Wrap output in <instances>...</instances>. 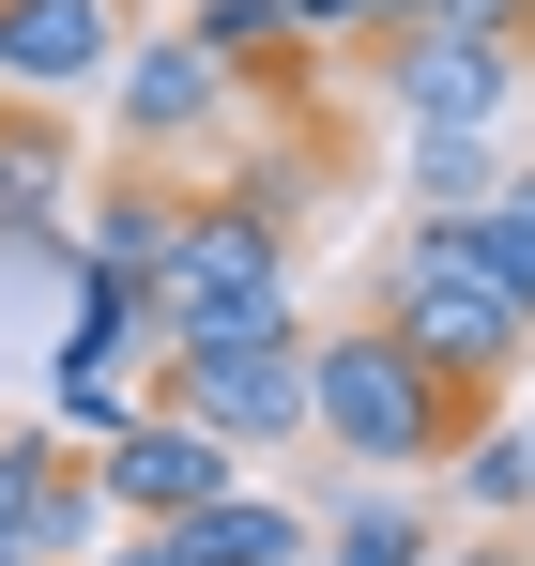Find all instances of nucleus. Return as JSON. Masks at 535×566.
<instances>
[{"label": "nucleus", "instance_id": "f257e3e1", "mask_svg": "<svg viewBox=\"0 0 535 566\" xmlns=\"http://www.w3.org/2000/svg\"><path fill=\"white\" fill-rule=\"evenodd\" d=\"M459 429H474V382H444L413 337H382V322L306 337V444H337L353 474H444Z\"/></svg>", "mask_w": 535, "mask_h": 566}, {"label": "nucleus", "instance_id": "f03ea898", "mask_svg": "<svg viewBox=\"0 0 535 566\" xmlns=\"http://www.w3.org/2000/svg\"><path fill=\"white\" fill-rule=\"evenodd\" d=\"M367 322H382V337H413V353H429L444 382H474V398H490L505 368H535L521 291H505L474 245H459V214H413V230L382 245V276H367Z\"/></svg>", "mask_w": 535, "mask_h": 566}, {"label": "nucleus", "instance_id": "7ed1b4c3", "mask_svg": "<svg viewBox=\"0 0 535 566\" xmlns=\"http://www.w3.org/2000/svg\"><path fill=\"white\" fill-rule=\"evenodd\" d=\"M154 337L169 353H214V337H306L291 322V230H275L245 185L183 199V245L154 276Z\"/></svg>", "mask_w": 535, "mask_h": 566}, {"label": "nucleus", "instance_id": "20e7f679", "mask_svg": "<svg viewBox=\"0 0 535 566\" xmlns=\"http://www.w3.org/2000/svg\"><path fill=\"white\" fill-rule=\"evenodd\" d=\"M367 93L398 107V123H474V138H505L535 93V31H474V15H398L382 46H367Z\"/></svg>", "mask_w": 535, "mask_h": 566}, {"label": "nucleus", "instance_id": "39448f33", "mask_svg": "<svg viewBox=\"0 0 535 566\" xmlns=\"http://www.w3.org/2000/svg\"><path fill=\"white\" fill-rule=\"evenodd\" d=\"M154 398L183 429H214L230 460L306 444V337H214V353H154Z\"/></svg>", "mask_w": 535, "mask_h": 566}, {"label": "nucleus", "instance_id": "423d86ee", "mask_svg": "<svg viewBox=\"0 0 535 566\" xmlns=\"http://www.w3.org/2000/svg\"><path fill=\"white\" fill-rule=\"evenodd\" d=\"M123 536L107 521V490H92V460L62 444V429H0V552H31V566H92Z\"/></svg>", "mask_w": 535, "mask_h": 566}, {"label": "nucleus", "instance_id": "0eeeda50", "mask_svg": "<svg viewBox=\"0 0 535 566\" xmlns=\"http://www.w3.org/2000/svg\"><path fill=\"white\" fill-rule=\"evenodd\" d=\"M230 474H245V460H230L214 429H183L169 398H154V413H123V429L92 444V490H107V521H123V536H154V521H183V505H214Z\"/></svg>", "mask_w": 535, "mask_h": 566}, {"label": "nucleus", "instance_id": "6e6552de", "mask_svg": "<svg viewBox=\"0 0 535 566\" xmlns=\"http://www.w3.org/2000/svg\"><path fill=\"white\" fill-rule=\"evenodd\" d=\"M107 77H123V154H138V169L199 154V138L230 123V93H245V77H230V62L199 46V31H138V46H123Z\"/></svg>", "mask_w": 535, "mask_h": 566}, {"label": "nucleus", "instance_id": "1a4fd4ad", "mask_svg": "<svg viewBox=\"0 0 535 566\" xmlns=\"http://www.w3.org/2000/svg\"><path fill=\"white\" fill-rule=\"evenodd\" d=\"M123 62V0H0V93L46 107V93H92Z\"/></svg>", "mask_w": 535, "mask_h": 566}, {"label": "nucleus", "instance_id": "9d476101", "mask_svg": "<svg viewBox=\"0 0 535 566\" xmlns=\"http://www.w3.org/2000/svg\"><path fill=\"white\" fill-rule=\"evenodd\" d=\"M169 245H183V185L169 169H123V185L77 214V276H107V291H154Z\"/></svg>", "mask_w": 535, "mask_h": 566}, {"label": "nucleus", "instance_id": "9b49d317", "mask_svg": "<svg viewBox=\"0 0 535 566\" xmlns=\"http://www.w3.org/2000/svg\"><path fill=\"white\" fill-rule=\"evenodd\" d=\"M306 552V521L275 505V490H214V505H183V521H154V566H291Z\"/></svg>", "mask_w": 535, "mask_h": 566}, {"label": "nucleus", "instance_id": "f8f14e48", "mask_svg": "<svg viewBox=\"0 0 535 566\" xmlns=\"http://www.w3.org/2000/svg\"><path fill=\"white\" fill-rule=\"evenodd\" d=\"M398 185L413 214H490L521 185V138H474V123H398Z\"/></svg>", "mask_w": 535, "mask_h": 566}, {"label": "nucleus", "instance_id": "ddd939ff", "mask_svg": "<svg viewBox=\"0 0 535 566\" xmlns=\"http://www.w3.org/2000/svg\"><path fill=\"white\" fill-rule=\"evenodd\" d=\"M444 505L474 521V536H521V505H535V444H521V429H459V444H444Z\"/></svg>", "mask_w": 535, "mask_h": 566}, {"label": "nucleus", "instance_id": "4468645a", "mask_svg": "<svg viewBox=\"0 0 535 566\" xmlns=\"http://www.w3.org/2000/svg\"><path fill=\"white\" fill-rule=\"evenodd\" d=\"M77 214V138L62 123H0V230H62Z\"/></svg>", "mask_w": 535, "mask_h": 566}, {"label": "nucleus", "instance_id": "2eb2a0df", "mask_svg": "<svg viewBox=\"0 0 535 566\" xmlns=\"http://www.w3.org/2000/svg\"><path fill=\"white\" fill-rule=\"evenodd\" d=\"M169 31H199L230 77H261V62H291L306 31H291V0H169Z\"/></svg>", "mask_w": 535, "mask_h": 566}, {"label": "nucleus", "instance_id": "dca6fc26", "mask_svg": "<svg viewBox=\"0 0 535 566\" xmlns=\"http://www.w3.org/2000/svg\"><path fill=\"white\" fill-rule=\"evenodd\" d=\"M322 566H444V552H429L413 490H353V505H337V536H322Z\"/></svg>", "mask_w": 535, "mask_h": 566}, {"label": "nucleus", "instance_id": "f3484780", "mask_svg": "<svg viewBox=\"0 0 535 566\" xmlns=\"http://www.w3.org/2000/svg\"><path fill=\"white\" fill-rule=\"evenodd\" d=\"M77 306V245L62 230H0V337L15 322H62Z\"/></svg>", "mask_w": 535, "mask_h": 566}, {"label": "nucleus", "instance_id": "a211bd4d", "mask_svg": "<svg viewBox=\"0 0 535 566\" xmlns=\"http://www.w3.org/2000/svg\"><path fill=\"white\" fill-rule=\"evenodd\" d=\"M459 245H474V261H490L505 291H521V322H535V169L490 199V214H459Z\"/></svg>", "mask_w": 535, "mask_h": 566}, {"label": "nucleus", "instance_id": "6ab92c4d", "mask_svg": "<svg viewBox=\"0 0 535 566\" xmlns=\"http://www.w3.org/2000/svg\"><path fill=\"white\" fill-rule=\"evenodd\" d=\"M398 15H413V0H291V31H306V46H382Z\"/></svg>", "mask_w": 535, "mask_h": 566}, {"label": "nucleus", "instance_id": "aec40b11", "mask_svg": "<svg viewBox=\"0 0 535 566\" xmlns=\"http://www.w3.org/2000/svg\"><path fill=\"white\" fill-rule=\"evenodd\" d=\"M444 566H535V552H521V536H459Z\"/></svg>", "mask_w": 535, "mask_h": 566}, {"label": "nucleus", "instance_id": "412c9836", "mask_svg": "<svg viewBox=\"0 0 535 566\" xmlns=\"http://www.w3.org/2000/svg\"><path fill=\"white\" fill-rule=\"evenodd\" d=\"M92 566H154V536H107V552H92Z\"/></svg>", "mask_w": 535, "mask_h": 566}, {"label": "nucleus", "instance_id": "4be33fe9", "mask_svg": "<svg viewBox=\"0 0 535 566\" xmlns=\"http://www.w3.org/2000/svg\"><path fill=\"white\" fill-rule=\"evenodd\" d=\"M0 566H31V552H0Z\"/></svg>", "mask_w": 535, "mask_h": 566}, {"label": "nucleus", "instance_id": "5701e85b", "mask_svg": "<svg viewBox=\"0 0 535 566\" xmlns=\"http://www.w3.org/2000/svg\"><path fill=\"white\" fill-rule=\"evenodd\" d=\"M521 444H535V429H521Z\"/></svg>", "mask_w": 535, "mask_h": 566}, {"label": "nucleus", "instance_id": "b1692460", "mask_svg": "<svg viewBox=\"0 0 535 566\" xmlns=\"http://www.w3.org/2000/svg\"><path fill=\"white\" fill-rule=\"evenodd\" d=\"M521 169H535V154H521Z\"/></svg>", "mask_w": 535, "mask_h": 566}]
</instances>
